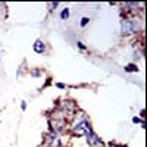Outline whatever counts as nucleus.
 Listing matches in <instances>:
<instances>
[{
  "instance_id": "nucleus-3",
  "label": "nucleus",
  "mask_w": 147,
  "mask_h": 147,
  "mask_svg": "<svg viewBox=\"0 0 147 147\" xmlns=\"http://www.w3.org/2000/svg\"><path fill=\"white\" fill-rule=\"evenodd\" d=\"M59 109L66 115V118H68V116H72V115L78 110L77 103L74 102V100H65V102H62V103L59 105Z\"/></svg>"
},
{
  "instance_id": "nucleus-7",
  "label": "nucleus",
  "mask_w": 147,
  "mask_h": 147,
  "mask_svg": "<svg viewBox=\"0 0 147 147\" xmlns=\"http://www.w3.org/2000/svg\"><path fill=\"white\" fill-rule=\"evenodd\" d=\"M44 50H46L44 43H43L41 40H37V41L34 43V52H35V53H44Z\"/></svg>"
},
{
  "instance_id": "nucleus-9",
  "label": "nucleus",
  "mask_w": 147,
  "mask_h": 147,
  "mask_svg": "<svg viewBox=\"0 0 147 147\" xmlns=\"http://www.w3.org/2000/svg\"><path fill=\"white\" fill-rule=\"evenodd\" d=\"M68 16H69V9L65 7L62 12H60V19H63V21H65V19H68Z\"/></svg>"
},
{
  "instance_id": "nucleus-5",
  "label": "nucleus",
  "mask_w": 147,
  "mask_h": 147,
  "mask_svg": "<svg viewBox=\"0 0 147 147\" xmlns=\"http://www.w3.org/2000/svg\"><path fill=\"white\" fill-rule=\"evenodd\" d=\"M87 118H88V116H87V113H85L84 110H77V112L72 115V124H71L69 128L81 124V122H84V121H87Z\"/></svg>"
},
{
  "instance_id": "nucleus-2",
  "label": "nucleus",
  "mask_w": 147,
  "mask_h": 147,
  "mask_svg": "<svg viewBox=\"0 0 147 147\" xmlns=\"http://www.w3.org/2000/svg\"><path fill=\"white\" fill-rule=\"evenodd\" d=\"M140 28L137 19H124L121 22V32L122 34H134Z\"/></svg>"
},
{
  "instance_id": "nucleus-16",
  "label": "nucleus",
  "mask_w": 147,
  "mask_h": 147,
  "mask_svg": "<svg viewBox=\"0 0 147 147\" xmlns=\"http://www.w3.org/2000/svg\"><path fill=\"white\" fill-rule=\"evenodd\" d=\"M21 109H22V110H25V109H27V103H25V102H22V103H21Z\"/></svg>"
},
{
  "instance_id": "nucleus-13",
  "label": "nucleus",
  "mask_w": 147,
  "mask_h": 147,
  "mask_svg": "<svg viewBox=\"0 0 147 147\" xmlns=\"http://www.w3.org/2000/svg\"><path fill=\"white\" fill-rule=\"evenodd\" d=\"M109 147H125L122 144H115V143H109Z\"/></svg>"
},
{
  "instance_id": "nucleus-12",
  "label": "nucleus",
  "mask_w": 147,
  "mask_h": 147,
  "mask_svg": "<svg viewBox=\"0 0 147 147\" xmlns=\"http://www.w3.org/2000/svg\"><path fill=\"white\" fill-rule=\"evenodd\" d=\"M56 87L60 88V90H65V88H66V87H65V84H62V82H57V84H56Z\"/></svg>"
},
{
  "instance_id": "nucleus-10",
  "label": "nucleus",
  "mask_w": 147,
  "mask_h": 147,
  "mask_svg": "<svg viewBox=\"0 0 147 147\" xmlns=\"http://www.w3.org/2000/svg\"><path fill=\"white\" fill-rule=\"evenodd\" d=\"M40 75H41V71H40V69H32V71H31V77L37 78V77H40Z\"/></svg>"
},
{
  "instance_id": "nucleus-4",
  "label": "nucleus",
  "mask_w": 147,
  "mask_h": 147,
  "mask_svg": "<svg viewBox=\"0 0 147 147\" xmlns=\"http://www.w3.org/2000/svg\"><path fill=\"white\" fill-rule=\"evenodd\" d=\"M43 147H60V138L56 132L50 131V134L49 136H46L44 138V144Z\"/></svg>"
},
{
  "instance_id": "nucleus-8",
  "label": "nucleus",
  "mask_w": 147,
  "mask_h": 147,
  "mask_svg": "<svg viewBox=\"0 0 147 147\" xmlns=\"http://www.w3.org/2000/svg\"><path fill=\"white\" fill-rule=\"evenodd\" d=\"M125 71H127V72H137V71H138V68H137V65L129 63V65H127V66H125Z\"/></svg>"
},
{
  "instance_id": "nucleus-6",
  "label": "nucleus",
  "mask_w": 147,
  "mask_h": 147,
  "mask_svg": "<svg viewBox=\"0 0 147 147\" xmlns=\"http://www.w3.org/2000/svg\"><path fill=\"white\" fill-rule=\"evenodd\" d=\"M87 143L90 147H103V141L100 140V137L96 132H90L87 136Z\"/></svg>"
},
{
  "instance_id": "nucleus-1",
  "label": "nucleus",
  "mask_w": 147,
  "mask_h": 147,
  "mask_svg": "<svg viewBox=\"0 0 147 147\" xmlns=\"http://www.w3.org/2000/svg\"><path fill=\"white\" fill-rule=\"evenodd\" d=\"M71 131H72L74 136H77V137H87L90 132H93L91 125H90L88 121H84V122H81V124H78V125H75V127H72Z\"/></svg>"
},
{
  "instance_id": "nucleus-15",
  "label": "nucleus",
  "mask_w": 147,
  "mask_h": 147,
  "mask_svg": "<svg viewBox=\"0 0 147 147\" xmlns=\"http://www.w3.org/2000/svg\"><path fill=\"white\" fill-rule=\"evenodd\" d=\"M77 44H78V47H80V49H81V50H85V46H84V44H82V43H81V41H78V43H77Z\"/></svg>"
},
{
  "instance_id": "nucleus-14",
  "label": "nucleus",
  "mask_w": 147,
  "mask_h": 147,
  "mask_svg": "<svg viewBox=\"0 0 147 147\" xmlns=\"http://www.w3.org/2000/svg\"><path fill=\"white\" fill-rule=\"evenodd\" d=\"M132 122H134V124H138V122H141V121H140V118L134 116V118H132Z\"/></svg>"
},
{
  "instance_id": "nucleus-11",
  "label": "nucleus",
  "mask_w": 147,
  "mask_h": 147,
  "mask_svg": "<svg viewBox=\"0 0 147 147\" xmlns=\"http://www.w3.org/2000/svg\"><path fill=\"white\" fill-rule=\"evenodd\" d=\"M88 21H90L88 18H82V19H81V27H85V25L88 24Z\"/></svg>"
}]
</instances>
